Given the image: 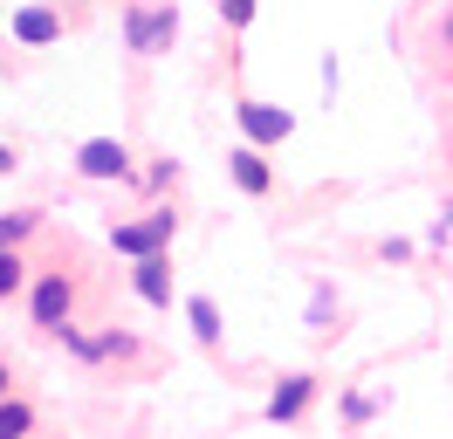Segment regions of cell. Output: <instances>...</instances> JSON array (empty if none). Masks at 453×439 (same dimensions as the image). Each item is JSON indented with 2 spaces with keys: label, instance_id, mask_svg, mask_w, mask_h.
<instances>
[{
  "label": "cell",
  "instance_id": "cell-1",
  "mask_svg": "<svg viewBox=\"0 0 453 439\" xmlns=\"http://www.w3.org/2000/svg\"><path fill=\"white\" fill-rule=\"evenodd\" d=\"M124 35H131V49H138V55H158V49H172V35H179V14H172V7H158V14L131 7V14H124Z\"/></svg>",
  "mask_w": 453,
  "mask_h": 439
},
{
  "label": "cell",
  "instance_id": "cell-2",
  "mask_svg": "<svg viewBox=\"0 0 453 439\" xmlns=\"http://www.w3.org/2000/svg\"><path fill=\"white\" fill-rule=\"evenodd\" d=\"M76 172H83V179H124L131 158H124V144H117V137H89L83 151H76Z\"/></svg>",
  "mask_w": 453,
  "mask_h": 439
},
{
  "label": "cell",
  "instance_id": "cell-3",
  "mask_svg": "<svg viewBox=\"0 0 453 439\" xmlns=\"http://www.w3.org/2000/svg\"><path fill=\"white\" fill-rule=\"evenodd\" d=\"M69 302H76V289H69L62 274H42V281H35V323L62 329V323H69Z\"/></svg>",
  "mask_w": 453,
  "mask_h": 439
},
{
  "label": "cell",
  "instance_id": "cell-4",
  "mask_svg": "<svg viewBox=\"0 0 453 439\" xmlns=\"http://www.w3.org/2000/svg\"><path fill=\"white\" fill-rule=\"evenodd\" d=\"M111 241H117V254H158V247L172 241V213H151V220H138V227H117Z\"/></svg>",
  "mask_w": 453,
  "mask_h": 439
},
{
  "label": "cell",
  "instance_id": "cell-5",
  "mask_svg": "<svg viewBox=\"0 0 453 439\" xmlns=\"http://www.w3.org/2000/svg\"><path fill=\"white\" fill-rule=\"evenodd\" d=\"M241 131L255 137V144H282V137L296 131V117L275 110V104H241Z\"/></svg>",
  "mask_w": 453,
  "mask_h": 439
},
{
  "label": "cell",
  "instance_id": "cell-6",
  "mask_svg": "<svg viewBox=\"0 0 453 439\" xmlns=\"http://www.w3.org/2000/svg\"><path fill=\"white\" fill-rule=\"evenodd\" d=\"M56 35H62L56 7H21V14H14V42H28V49H49Z\"/></svg>",
  "mask_w": 453,
  "mask_h": 439
},
{
  "label": "cell",
  "instance_id": "cell-7",
  "mask_svg": "<svg viewBox=\"0 0 453 439\" xmlns=\"http://www.w3.org/2000/svg\"><path fill=\"white\" fill-rule=\"evenodd\" d=\"M138 296H144V302H172V268H165V247H158V254H138Z\"/></svg>",
  "mask_w": 453,
  "mask_h": 439
},
{
  "label": "cell",
  "instance_id": "cell-8",
  "mask_svg": "<svg viewBox=\"0 0 453 439\" xmlns=\"http://www.w3.org/2000/svg\"><path fill=\"white\" fill-rule=\"evenodd\" d=\"M226 165H234V186H241V192H268V179H275V172H268V158H261L255 144H241Z\"/></svg>",
  "mask_w": 453,
  "mask_h": 439
},
{
  "label": "cell",
  "instance_id": "cell-9",
  "mask_svg": "<svg viewBox=\"0 0 453 439\" xmlns=\"http://www.w3.org/2000/svg\"><path fill=\"white\" fill-rule=\"evenodd\" d=\"M310 391H316V378H288L275 398H268V419H303V405H310Z\"/></svg>",
  "mask_w": 453,
  "mask_h": 439
},
{
  "label": "cell",
  "instance_id": "cell-10",
  "mask_svg": "<svg viewBox=\"0 0 453 439\" xmlns=\"http://www.w3.org/2000/svg\"><path fill=\"white\" fill-rule=\"evenodd\" d=\"M186 323H193V336H199V343H220V309H213L206 296H193V302H186Z\"/></svg>",
  "mask_w": 453,
  "mask_h": 439
},
{
  "label": "cell",
  "instance_id": "cell-11",
  "mask_svg": "<svg viewBox=\"0 0 453 439\" xmlns=\"http://www.w3.org/2000/svg\"><path fill=\"white\" fill-rule=\"evenodd\" d=\"M28 426H35V412H28V405H7V398H0V439L28 433Z\"/></svg>",
  "mask_w": 453,
  "mask_h": 439
},
{
  "label": "cell",
  "instance_id": "cell-12",
  "mask_svg": "<svg viewBox=\"0 0 453 439\" xmlns=\"http://www.w3.org/2000/svg\"><path fill=\"white\" fill-rule=\"evenodd\" d=\"M21 254H14V247H0V296H14V289H21Z\"/></svg>",
  "mask_w": 453,
  "mask_h": 439
},
{
  "label": "cell",
  "instance_id": "cell-13",
  "mask_svg": "<svg viewBox=\"0 0 453 439\" xmlns=\"http://www.w3.org/2000/svg\"><path fill=\"white\" fill-rule=\"evenodd\" d=\"M220 14H226V27H248L255 21V0H220Z\"/></svg>",
  "mask_w": 453,
  "mask_h": 439
},
{
  "label": "cell",
  "instance_id": "cell-14",
  "mask_svg": "<svg viewBox=\"0 0 453 439\" xmlns=\"http://www.w3.org/2000/svg\"><path fill=\"white\" fill-rule=\"evenodd\" d=\"M28 227H35L28 213H7V220H0V247H14V241H21V234H28Z\"/></svg>",
  "mask_w": 453,
  "mask_h": 439
},
{
  "label": "cell",
  "instance_id": "cell-15",
  "mask_svg": "<svg viewBox=\"0 0 453 439\" xmlns=\"http://www.w3.org/2000/svg\"><path fill=\"white\" fill-rule=\"evenodd\" d=\"M7 165H14V151H0V172H7Z\"/></svg>",
  "mask_w": 453,
  "mask_h": 439
},
{
  "label": "cell",
  "instance_id": "cell-16",
  "mask_svg": "<svg viewBox=\"0 0 453 439\" xmlns=\"http://www.w3.org/2000/svg\"><path fill=\"white\" fill-rule=\"evenodd\" d=\"M0 398H7V371H0Z\"/></svg>",
  "mask_w": 453,
  "mask_h": 439
}]
</instances>
